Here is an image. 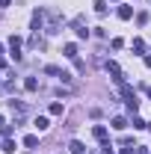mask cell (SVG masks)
<instances>
[{
	"mask_svg": "<svg viewBox=\"0 0 151 154\" xmlns=\"http://www.w3.org/2000/svg\"><path fill=\"white\" fill-rule=\"evenodd\" d=\"M9 48H12V57H15V59H21V38H18V36H12V38H9Z\"/></svg>",
	"mask_w": 151,
	"mask_h": 154,
	"instance_id": "6da1fadb",
	"label": "cell"
},
{
	"mask_svg": "<svg viewBox=\"0 0 151 154\" xmlns=\"http://www.w3.org/2000/svg\"><path fill=\"white\" fill-rule=\"evenodd\" d=\"M107 71H110V74H113L116 80H119V83H125V77H122V68H119L116 62H107Z\"/></svg>",
	"mask_w": 151,
	"mask_h": 154,
	"instance_id": "7a4b0ae2",
	"label": "cell"
},
{
	"mask_svg": "<svg viewBox=\"0 0 151 154\" xmlns=\"http://www.w3.org/2000/svg\"><path fill=\"white\" fill-rule=\"evenodd\" d=\"M92 136L98 139V142H104V139H107V128H104V125H95V128H92Z\"/></svg>",
	"mask_w": 151,
	"mask_h": 154,
	"instance_id": "3957f363",
	"label": "cell"
},
{
	"mask_svg": "<svg viewBox=\"0 0 151 154\" xmlns=\"http://www.w3.org/2000/svg\"><path fill=\"white\" fill-rule=\"evenodd\" d=\"M24 89H27V92H36V89H39V80H36V77H27V80H24Z\"/></svg>",
	"mask_w": 151,
	"mask_h": 154,
	"instance_id": "277c9868",
	"label": "cell"
},
{
	"mask_svg": "<svg viewBox=\"0 0 151 154\" xmlns=\"http://www.w3.org/2000/svg\"><path fill=\"white\" fill-rule=\"evenodd\" d=\"M113 128H116V131H125V128H128V119H125V116H116V119H113Z\"/></svg>",
	"mask_w": 151,
	"mask_h": 154,
	"instance_id": "5b68a950",
	"label": "cell"
},
{
	"mask_svg": "<svg viewBox=\"0 0 151 154\" xmlns=\"http://www.w3.org/2000/svg\"><path fill=\"white\" fill-rule=\"evenodd\" d=\"M68 151H71V154H86V148H83V142H77V139H74V142L68 145Z\"/></svg>",
	"mask_w": 151,
	"mask_h": 154,
	"instance_id": "8992f818",
	"label": "cell"
},
{
	"mask_svg": "<svg viewBox=\"0 0 151 154\" xmlns=\"http://www.w3.org/2000/svg\"><path fill=\"white\" fill-rule=\"evenodd\" d=\"M62 113H65V107H62L59 101H54V104H51V116H62Z\"/></svg>",
	"mask_w": 151,
	"mask_h": 154,
	"instance_id": "52a82bcc",
	"label": "cell"
},
{
	"mask_svg": "<svg viewBox=\"0 0 151 154\" xmlns=\"http://www.w3.org/2000/svg\"><path fill=\"white\" fill-rule=\"evenodd\" d=\"M36 128H39V131H48V128H51V122H48L45 116H39V119H36Z\"/></svg>",
	"mask_w": 151,
	"mask_h": 154,
	"instance_id": "ba28073f",
	"label": "cell"
},
{
	"mask_svg": "<svg viewBox=\"0 0 151 154\" xmlns=\"http://www.w3.org/2000/svg\"><path fill=\"white\" fill-rule=\"evenodd\" d=\"M131 15H133V9H131V6H122V9H119V18H122V21H128Z\"/></svg>",
	"mask_w": 151,
	"mask_h": 154,
	"instance_id": "9c48e42d",
	"label": "cell"
},
{
	"mask_svg": "<svg viewBox=\"0 0 151 154\" xmlns=\"http://www.w3.org/2000/svg\"><path fill=\"white\" fill-rule=\"evenodd\" d=\"M24 145H27V148H36V145H39V136H33V134L24 136Z\"/></svg>",
	"mask_w": 151,
	"mask_h": 154,
	"instance_id": "30bf717a",
	"label": "cell"
},
{
	"mask_svg": "<svg viewBox=\"0 0 151 154\" xmlns=\"http://www.w3.org/2000/svg\"><path fill=\"white\" fill-rule=\"evenodd\" d=\"M74 24H77V38H89V30H86L80 21H74Z\"/></svg>",
	"mask_w": 151,
	"mask_h": 154,
	"instance_id": "8fae6325",
	"label": "cell"
},
{
	"mask_svg": "<svg viewBox=\"0 0 151 154\" xmlns=\"http://www.w3.org/2000/svg\"><path fill=\"white\" fill-rule=\"evenodd\" d=\"M33 30H42V12H33Z\"/></svg>",
	"mask_w": 151,
	"mask_h": 154,
	"instance_id": "7c38bea8",
	"label": "cell"
},
{
	"mask_svg": "<svg viewBox=\"0 0 151 154\" xmlns=\"http://www.w3.org/2000/svg\"><path fill=\"white\" fill-rule=\"evenodd\" d=\"M65 57H68V59H77V48H74V45H65Z\"/></svg>",
	"mask_w": 151,
	"mask_h": 154,
	"instance_id": "4fadbf2b",
	"label": "cell"
},
{
	"mask_svg": "<svg viewBox=\"0 0 151 154\" xmlns=\"http://www.w3.org/2000/svg\"><path fill=\"white\" fill-rule=\"evenodd\" d=\"M133 51L142 54V51H145V42H142V38H133Z\"/></svg>",
	"mask_w": 151,
	"mask_h": 154,
	"instance_id": "5bb4252c",
	"label": "cell"
},
{
	"mask_svg": "<svg viewBox=\"0 0 151 154\" xmlns=\"http://www.w3.org/2000/svg\"><path fill=\"white\" fill-rule=\"evenodd\" d=\"M95 12H98V15H104V12H107V6H104V0H95Z\"/></svg>",
	"mask_w": 151,
	"mask_h": 154,
	"instance_id": "9a60e30c",
	"label": "cell"
},
{
	"mask_svg": "<svg viewBox=\"0 0 151 154\" xmlns=\"http://www.w3.org/2000/svg\"><path fill=\"white\" fill-rule=\"evenodd\" d=\"M0 134H3V139H9V136H12V125H3V131H0Z\"/></svg>",
	"mask_w": 151,
	"mask_h": 154,
	"instance_id": "2e32d148",
	"label": "cell"
},
{
	"mask_svg": "<svg viewBox=\"0 0 151 154\" xmlns=\"http://www.w3.org/2000/svg\"><path fill=\"white\" fill-rule=\"evenodd\" d=\"M148 98H151V86H148Z\"/></svg>",
	"mask_w": 151,
	"mask_h": 154,
	"instance_id": "e0dca14e",
	"label": "cell"
},
{
	"mask_svg": "<svg viewBox=\"0 0 151 154\" xmlns=\"http://www.w3.org/2000/svg\"><path fill=\"white\" fill-rule=\"evenodd\" d=\"M0 54H3V45H0Z\"/></svg>",
	"mask_w": 151,
	"mask_h": 154,
	"instance_id": "ac0fdd59",
	"label": "cell"
},
{
	"mask_svg": "<svg viewBox=\"0 0 151 154\" xmlns=\"http://www.w3.org/2000/svg\"><path fill=\"white\" fill-rule=\"evenodd\" d=\"M0 125H3V116H0Z\"/></svg>",
	"mask_w": 151,
	"mask_h": 154,
	"instance_id": "d6986e66",
	"label": "cell"
}]
</instances>
